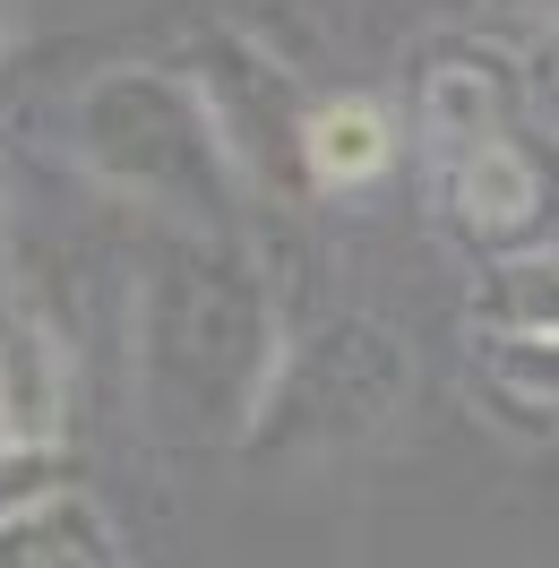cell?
I'll use <instances>...</instances> for the list:
<instances>
[{
  "instance_id": "13",
  "label": "cell",
  "mask_w": 559,
  "mask_h": 568,
  "mask_svg": "<svg viewBox=\"0 0 559 568\" xmlns=\"http://www.w3.org/2000/svg\"><path fill=\"white\" fill-rule=\"evenodd\" d=\"M0 267H9V215H0Z\"/></svg>"
},
{
  "instance_id": "10",
  "label": "cell",
  "mask_w": 559,
  "mask_h": 568,
  "mask_svg": "<svg viewBox=\"0 0 559 568\" xmlns=\"http://www.w3.org/2000/svg\"><path fill=\"white\" fill-rule=\"evenodd\" d=\"M482 327H533V336H559V250H533V258H499V267H490Z\"/></svg>"
},
{
  "instance_id": "9",
  "label": "cell",
  "mask_w": 559,
  "mask_h": 568,
  "mask_svg": "<svg viewBox=\"0 0 559 568\" xmlns=\"http://www.w3.org/2000/svg\"><path fill=\"white\" fill-rule=\"evenodd\" d=\"M474 354H482V379L508 405L559 423V336H533V327H474Z\"/></svg>"
},
{
  "instance_id": "8",
  "label": "cell",
  "mask_w": 559,
  "mask_h": 568,
  "mask_svg": "<svg viewBox=\"0 0 559 568\" xmlns=\"http://www.w3.org/2000/svg\"><path fill=\"white\" fill-rule=\"evenodd\" d=\"M302 173L318 190H370V181L396 164V121H387L379 95H327V104L302 112Z\"/></svg>"
},
{
  "instance_id": "1",
  "label": "cell",
  "mask_w": 559,
  "mask_h": 568,
  "mask_svg": "<svg viewBox=\"0 0 559 568\" xmlns=\"http://www.w3.org/2000/svg\"><path fill=\"white\" fill-rule=\"evenodd\" d=\"M284 345L267 284L250 276L233 233H181L146 267L139 302V388L173 439H233L258 430L284 379Z\"/></svg>"
},
{
  "instance_id": "12",
  "label": "cell",
  "mask_w": 559,
  "mask_h": 568,
  "mask_svg": "<svg viewBox=\"0 0 559 568\" xmlns=\"http://www.w3.org/2000/svg\"><path fill=\"white\" fill-rule=\"evenodd\" d=\"M9 18H18V0H0V43H9Z\"/></svg>"
},
{
  "instance_id": "4",
  "label": "cell",
  "mask_w": 559,
  "mask_h": 568,
  "mask_svg": "<svg viewBox=\"0 0 559 568\" xmlns=\"http://www.w3.org/2000/svg\"><path fill=\"white\" fill-rule=\"evenodd\" d=\"M439 207H448V233L474 250H508L525 242L542 207H551V173H542V155L517 139V130H499V139L465 146L439 164Z\"/></svg>"
},
{
  "instance_id": "5",
  "label": "cell",
  "mask_w": 559,
  "mask_h": 568,
  "mask_svg": "<svg viewBox=\"0 0 559 568\" xmlns=\"http://www.w3.org/2000/svg\"><path fill=\"white\" fill-rule=\"evenodd\" d=\"M70 423V362L27 293L0 284V448H52Z\"/></svg>"
},
{
  "instance_id": "6",
  "label": "cell",
  "mask_w": 559,
  "mask_h": 568,
  "mask_svg": "<svg viewBox=\"0 0 559 568\" xmlns=\"http://www.w3.org/2000/svg\"><path fill=\"white\" fill-rule=\"evenodd\" d=\"M414 130L430 146V164H448L465 146L517 130V104H508V70L490 52H430L414 78Z\"/></svg>"
},
{
  "instance_id": "7",
  "label": "cell",
  "mask_w": 559,
  "mask_h": 568,
  "mask_svg": "<svg viewBox=\"0 0 559 568\" xmlns=\"http://www.w3.org/2000/svg\"><path fill=\"white\" fill-rule=\"evenodd\" d=\"M0 568H130V542L87 491H27L0 508Z\"/></svg>"
},
{
  "instance_id": "11",
  "label": "cell",
  "mask_w": 559,
  "mask_h": 568,
  "mask_svg": "<svg viewBox=\"0 0 559 568\" xmlns=\"http://www.w3.org/2000/svg\"><path fill=\"white\" fill-rule=\"evenodd\" d=\"M542 70H551V95H559V18H551V36H542Z\"/></svg>"
},
{
  "instance_id": "3",
  "label": "cell",
  "mask_w": 559,
  "mask_h": 568,
  "mask_svg": "<svg viewBox=\"0 0 559 568\" xmlns=\"http://www.w3.org/2000/svg\"><path fill=\"white\" fill-rule=\"evenodd\" d=\"M405 396V345H387L379 327H327L318 345L284 354V379L267 396L258 430H311V439H362L379 430V414Z\"/></svg>"
},
{
  "instance_id": "2",
  "label": "cell",
  "mask_w": 559,
  "mask_h": 568,
  "mask_svg": "<svg viewBox=\"0 0 559 568\" xmlns=\"http://www.w3.org/2000/svg\"><path fill=\"white\" fill-rule=\"evenodd\" d=\"M70 155L121 199L173 215L181 233H233L242 215V146L207 87L173 70H104L70 104Z\"/></svg>"
}]
</instances>
